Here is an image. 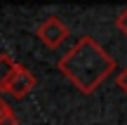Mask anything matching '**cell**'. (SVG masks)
<instances>
[{
	"label": "cell",
	"instance_id": "cell-7",
	"mask_svg": "<svg viewBox=\"0 0 127 125\" xmlns=\"http://www.w3.org/2000/svg\"><path fill=\"white\" fill-rule=\"evenodd\" d=\"M118 87H120V90H123V92L127 94V66H125V69L118 73Z\"/></svg>",
	"mask_w": 127,
	"mask_h": 125
},
{
	"label": "cell",
	"instance_id": "cell-2",
	"mask_svg": "<svg viewBox=\"0 0 127 125\" xmlns=\"http://www.w3.org/2000/svg\"><path fill=\"white\" fill-rule=\"evenodd\" d=\"M38 38L42 40V45L47 47V50H57V47H61V42H66V38L71 36V28L66 26V21H61L59 17H47L45 21L38 26Z\"/></svg>",
	"mask_w": 127,
	"mask_h": 125
},
{
	"label": "cell",
	"instance_id": "cell-1",
	"mask_svg": "<svg viewBox=\"0 0 127 125\" xmlns=\"http://www.w3.org/2000/svg\"><path fill=\"white\" fill-rule=\"evenodd\" d=\"M57 66L82 94H92L115 71V59L92 36H82Z\"/></svg>",
	"mask_w": 127,
	"mask_h": 125
},
{
	"label": "cell",
	"instance_id": "cell-4",
	"mask_svg": "<svg viewBox=\"0 0 127 125\" xmlns=\"http://www.w3.org/2000/svg\"><path fill=\"white\" fill-rule=\"evenodd\" d=\"M17 66L19 64L12 59L9 52H0V92H7V85H9V80H12Z\"/></svg>",
	"mask_w": 127,
	"mask_h": 125
},
{
	"label": "cell",
	"instance_id": "cell-3",
	"mask_svg": "<svg viewBox=\"0 0 127 125\" xmlns=\"http://www.w3.org/2000/svg\"><path fill=\"white\" fill-rule=\"evenodd\" d=\"M33 87H35V76H33L26 66L19 64L17 71H14V76H12V80H9V85H7V94H12V97H17V99H24Z\"/></svg>",
	"mask_w": 127,
	"mask_h": 125
},
{
	"label": "cell",
	"instance_id": "cell-5",
	"mask_svg": "<svg viewBox=\"0 0 127 125\" xmlns=\"http://www.w3.org/2000/svg\"><path fill=\"white\" fill-rule=\"evenodd\" d=\"M0 125H19L17 113H14L12 106H9V104H5L2 99H0Z\"/></svg>",
	"mask_w": 127,
	"mask_h": 125
},
{
	"label": "cell",
	"instance_id": "cell-6",
	"mask_svg": "<svg viewBox=\"0 0 127 125\" xmlns=\"http://www.w3.org/2000/svg\"><path fill=\"white\" fill-rule=\"evenodd\" d=\"M115 26H118L120 31H123L125 36H127V7H125L120 14H118V19H115Z\"/></svg>",
	"mask_w": 127,
	"mask_h": 125
}]
</instances>
